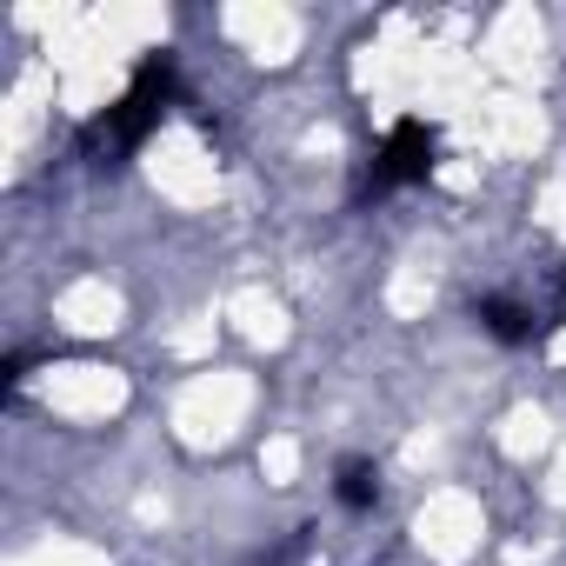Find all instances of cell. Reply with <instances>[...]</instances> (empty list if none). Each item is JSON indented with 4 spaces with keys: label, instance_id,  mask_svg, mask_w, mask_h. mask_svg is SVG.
<instances>
[{
    "label": "cell",
    "instance_id": "cell-3",
    "mask_svg": "<svg viewBox=\"0 0 566 566\" xmlns=\"http://www.w3.org/2000/svg\"><path fill=\"white\" fill-rule=\"evenodd\" d=\"M480 327H486L500 347H526V340H533V314H526L520 301H506V294H486V301H480Z\"/></svg>",
    "mask_w": 566,
    "mask_h": 566
},
{
    "label": "cell",
    "instance_id": "cell-4",
    "mask_svg": "<svg viewBox=\"0 0 566 566\" xmlns=\"http://www.w3.org/2000/svg\"><path fill=\"white\" fill-rule=\"evenodd\" d=\"M334 500H340L347 513H367V506L380 500V467H374V460H340V473H334Z\"/></svg>",
    "mask_w": 566,
    "mask_h": 566
},
{
    "label": "cell",
    "instance_id": "cell-2",
    "mask_svg": "<svg viewBox=\"0 0 566 566\" xmlns=\"http://www.w3.org/2000/svg\"><path fill=\"white\" fill-rule=\"evenodd\" d=\"M440 167V134L427 120H400L387 140H380V160H374V187H407V180H427Z\"/></svg>",
    "mask_w": 566,
    "mask_h": 566
},
{
    "label": "cell",
    "instance_id": "cell-1",
    "mask_svg": "<svg viewBox=\"0 0 566 566\" xmlns=\"http://www.w3.org/2000/svg\"><path fill=\"white\" fill-rule=\"evenodd\" d=\"M174 61H147L134 81H127V94L101 114V120H87V134H81V147H87V160H101V167H120L127 154H140V140L160 127V114L174 107Z\"/></svg>",
    "mask_w": 566,
    "mask_h": 566
}]
</instances>
